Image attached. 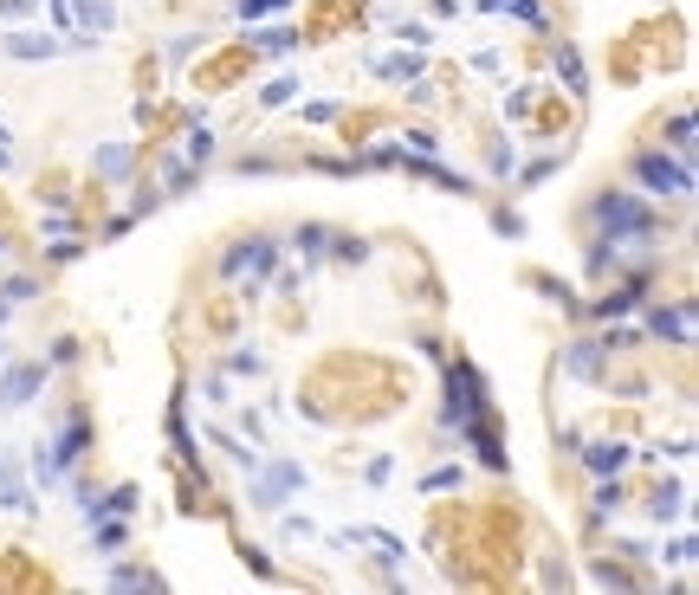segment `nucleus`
Returning a JSON list of instances; mask_svg holds the SVG:
<instances>
[{
  "instance_id": "19",
  "label": "nucleus",
  "mask_w": 699,
  "mask_h": 595,
  "mask_svg": "<svg viewBox=\"0 0 699 595\" xmlns=\"http://www.w3.org/2000/svg\"><path fill=\"white\" fill-rule=\"evenodd\" d=\"M479 7H492V13H518L525 26H544V7H538V0H479Z\"/></svg>"
},
{
  "instance_id": "26",
  "label": "nucleus",
  "mask_w": 699,
  "mask_h": 595,
  "mask_svg": "<svg viewBox=\"0 0 699 595\" xmlns=\"http://www.w3.org/2000/svg\"><path fill=\"white\" fill-rule=\"evenodd\" d=\"M395 39H402V46H428V26H421V20H395Z\"/></svg>"
},
{
  "instance_id": "36",
  "label": "nucleus",
  "mask_w": 699,
  "mask_h": 595,
  "mask_svg": "<svg viewBox=\"0 0 699 595\" xmlns=\"http://www.w3.org/2000/svg\"><path fill=\"white\" fill-rule=\"evenodd\" d=\"M39 292V285L33 279H7V304H26V298H33Z\"/></svg>"
},
{
  "instance_id": "21",
  "label": "nucleus",
  "mask_w": 699,
  "mask_h": 595,
  "mask_svg": "<svg viewBox=\"0 0 699 595\" xmlns=\"http://www.w3.org/2000/svg\"><path fill=\"white\" fill-rule=\"evenodd\" d=\"M292 98H298V78H272V85L259 91V104H272V110H279V104H292Z\"/></svg>"
},
{
  "instance_id": "33",
  "label": "nucleus",
  "mask_w": 699,
  "mask_h": 595,
  "mask_svg": "<svg viewBox=\"0 0 699 595\" xmlns=\"http://www.w3.org/2000/svg\"><path fill=\"white\" fill-rule=\"evenodd\" d=\"M188 162H214V130H195V143H188Z\"/></svg>"
},
{
  "instance_id": "22",
  "label": "nucleus",
  "mask_w": 699,
  "mask_h": 595,
  "mask_svg": "<svg viewBox=\"0 0 699 595\" xmlns=\"http://www.w3.org/2000/svg\"><path fill=\"white\" fill-rule=\"evenodd\" d=\"M227 369H233V376H266V356H259V350H240V356H227Z\"/></svg>"
},
{
  "instance_id": "20",
  "label": "nucleus",
  "mask_w": 699,
  "mask_h": 595,
  "mask_svg": "<svg viewBox=\"0 0 699 595\" xmlns=\"http://www.w3.org/2000/svg\"><path fill=\"white\" fill-rule=\"evenodd\" d=\"M111 589H162L156 570H111Z\"/></svg>"
},
{
  "instance_id": "8",
  "label": "nucleus",
  "mask_w": 699,
  "mask_h": 595,
  "mask_svg": "<svg viewBox=\"0 0 699 595\" xmlns=\"http://www.w3.org/2000/svg\"><path fill=\"white\" fill-rule=\"evenodd\" d=\"M628 460H635V447H622V440H596V447H583V466L596 479H622Z\"/></svg>"
},
{
  "instance_id": "31",
  "label": "nucleus",
  "mask_w": 699,
  "mask_h": 595,
  "mask_svg": "<svg viewBox=\"0 0 699 595\" xmlns=\"http://www.w3.org/2000/svg\"><path fill=\"white\" fill-rule=\"evenodd\" d=\"M389 473H395V460H389V453H376V460L363 466V479H369V486H389Z\"/></svg>"
},
{
  "instance_id": "2",
  "label": "nucleus",
  "mask_w": 699,
  "mask_h": 595,
  "mask_svg": "<svg viewBox=\"0 0 699 595\" xmlns=\"http://www.w3.org/2000/svg\"><path fill=\"white\" fill-rule=\"evenodd\" d=\"M85 447H91V414L85 408H72L65 414V427L59 434L46 440V447H39V460H33V473H39V486H65V473H72L78 460H85Z\"/></svg>"
},
{
  "instance_id": "13",
  "label": "nucleus",
  "mask_w": 699,
  "mask_h": 595,
  "mask_svg": "<svg viewBox=\"0 0 699 595\" xmlns=\"http://www.w3.org/2000/svg\"><path fill=\"white\" fill-rule=\"evenodd\" d=\"M91 524H98V531H91V550H104V557H117V550L130 544V524H117L111 511H104V518H91Z\"/></svg>"
},
{
  "instance_id": "24",
  "label": "nucleus",
  "mask_w": 699,
  "mask_h": 595,
  "mask_svg": "<svg viewBox=\"0 0 699 595\" xmlns=\"http://www.w3.org/2000/svg\"><path fill=\"white\" fill-rule=\"evenodd\" d=\"M460 486V466H434L428 479H421V492H454Z\"/></svg>"
},
{
  "instance_id": "23",
  "label": "nucleus",
  "mask_w": 699,
  "mask_h": 595,
  "mask_svg": "<svg viewBox=\"0 0 699 595\" xmlns=\"http://www.w3.org/2000/svg\"><path fill=\"white\" fill-rule=\"evenodd\" d=\"M324 246H331V227H298V253H311V259H318Z\"/></svg>"
},
{
  "instance_id": "16",
  "label": "nucleus",
  "mask_w": 699,
  "mask_h": 595,
  "mask_svg": "<svg viewBox=\"0 0 699 595\" xmlns=\"http://www.w3.org/2000/svg\"><path fill=\"white\" fill-rule=\"evenodd\" d=\"M130 162H136V149L130 143H111V149H98V156H91V169L111 175V182H123V175H130Z\"/></svg>"
},
{
  "instance_id": "11",
  "label": "nucleus",
  "mask_w": 699,
  "mask_h": 595,
  "mask_svg": "<svg viewBox=\"0 0 699 595\" xmlns=\"http://www.w3.org/2000/svg\"><path fill=\"white\" fill-rule=\"evenodd\" d=\"M0 505H13V511H26L33 505V492H26V473H20V460H0Z\"/></svg>"
},
{
  "instance_id": "12",
  "label": "nucleus",
  "mask_w": 699,
  "mask_h": 595,
  "mask_svg": "<svg viewBox=\"0 0 699 595\" xmlns=\"http://www.w3.org/2000/svg\"><path fill=\"white\" fill-rule=\"evenodd\" d=\"M78 7V20H85V39H104L117 26V13H111V0H72Z\"/></svg>"
},
{
  "instance_id": "17",
  "label": "nucleus",
  "mask_w": 699,
  "mask_h": 595,
  "mask_svg": "<svg viewBox=\"0 0 699 595\" xmlns=\"http://www.w3.org/2000/svg\"><path fill=\"white\" fill-rule=\"evenodd\" d=\"M369 72H376V78H408V85H415V78H421V52H395V59H369Z\"/></svg>"
},
{
  "instance_id": "10",
  "label": "nucleus",
  "mask_w": 699,
  "mask_h": 595,
  "mask_svg": "<svg viewBox=\"0 0 699 595\" xmlns=\"http://www.w3.org/2000/svg\"><path fill=\"white\" fill-rule=\"evenodd\" d=\"M648 330L654 337H674V343H693V304H661V311H648Z\"/></svg>"
},
{
  "instance_id": "28",
  "label": "nucleus",
  "mask_w": 699,
  "mask_h": 595,
  "mask_svg": "<svg viewBox=\"0 0 699 595\" xmlns=\"http://www.w3.org/2000/svg\"><path fill=\"white\" fill-rule=\"evenodd\" d=\"M272 7H292V0H233L240 20H259V13H272Z\"/></svg>"
},
{
  "instance_id": "6",
  "label": "nucleus",
  "mask_w": 699,
  "mask_h": 595,
  "mask_svg": "<svg viewBox=\"0 0 699 595\" xmlns=\"http://www.w3.org/2000/svg\"><path fill=\"white\" fill-rule=\"evenodd\" d=\"M221 272H227V279H240L246 292H259V285L279 272V240H240V246H227Z\"/></svg>"
},
{
  "instance_id": "18",
  "label": "nucleus",
  "mask_w": 699,
  "mask_h": 595,
  "mask_svg": "<svg viewBox=\"0 0 699 595\" xmlns=\"http://www.w3.org/2000/svg\"><path fill=\"white\" fill-rule=\"evenodd\" d=\"M253 46L279 59V52H292V46H298V33H292V26H259V33H253Z\"/></svg>"
},
{
  "instance_id": "5",
  "label": "nucleus",
  "mask_w": 699,
  "mask_h": 595,
  "mask_svg": "<svg viewBox=\"0 0 699 595\" xmlns=\"http://www.w3.org/2000/svg\"><path fill=\"white\" fill-rule=\"evenodd\" d=\"M292 492H305V466L298 460H259L253 466V492H246L253 511H279Z\"/></svg>"
},
{
  "instance_id": "30",
  "label": "nucleus",
  "mask_w": 699,
  "mask_h": 595,
  "mask_svg": "<svg viewBox=\"0 0 699 595\" xmlns=\"http://www.w3.org/2000/svg\"><path fill=\"white\" fill-rule=\"evenodd\" d=\"M408 149H415V156H441V136L434 130H408Z\"/></svg>"
},
{
  "instance_id": "29",
  "label": "nucleus",
  "mask_w": 699,
  "mask_h": 595,
  "mask_svg": "<svg viewBox=\"0 0 699 595\" xmlns=\"http://www.w3.org/2000/svg\"><path fill=\"white\" fill-rule=\"evenodd\" d=\"M305 117L311 123H337V117H344V104H337V98H318V104H305Z\"/></svg>"
},
{
  "instance_id": "3",
  "label": "nucleus",
  "mask_w": 699,
  "mask_h": 595,
  "mask_svg": "<svg viewBox=\"0 0 699 595\" xmlns=\"http://www.w3.org/2000/svg\"><path fill=\"white\" fill-rule=\"evenodd\" d=\"M635 182L648 188V195H693V169L687 156H667V149H641L635 156Z\"/></svg>"
},
{
  "instance_id": "4",
  "label": "nucleus",
  "mask_w": 699,
  "mask_h": 595,
  "mask_svg": "<svg viewBox=\"0 0 699 595\" xmlns=\"http://www.w3.org/2000/svg\"><path fill=\"white\" fill-rule=\"evenodd\" d=\"M589 214L609 220V240H622V233H635V240H654V233H661L654 207H648V201H635V195H622V188H615V195H602L596 207H589Z\"/></svg>"
},
{
  "instance_id": "25",
  "label": "nucleus",
  "mask_w": 699,
  "mask_h": 595,
  "mask_svg": "<svg viewBox=\"0 0 699 595\" xmlns=\"http://www.w3.org/2000/svg\"><path fill=\"white\" fill-rule=\"evenodd\" d=\"M557 72L570 78V91H589V85H583V59H577V52H570V46L557 52Z\"/></svg>"
},
{
  "instance_id": "15",
  "label": "nucleus",
  "mask_w": 699,
  "mask_h": 595,
  "mask_svg": "<svg viewBox=\"0 0 699 595\" xmlns=\"http://www.w3.org/2000/svg\"><path fill=\"white\" fill-rule=\"evenodd\" d=\"M680 511H687V486H661V492L648 498V518H654V524H674Z\"/></svg>"
},
{
  "instance_id": "35",
  "label": "nucleus",
  "mask_w": 699,
  "mask_h": 595,
  "mask_svg": "<svg viewBox=\"0 0 699 595\" xmlns=\"http://www.w3.org/2000/svg\"><path fill=\"white\" fill-rule=\"evenodd\" d=\"M661 557H667V563H693V537H674V544H667Z\"/></svg>"
},
{
  "instance_id": "32",
  "label": "nucleus",
  "mask_w": 699,
  "mask_h": 595,
  "mask_svg": "<svg viewBox=\"0 0 699 595\" xmlns=\"http://www.w3.org/2000/svg\"><path fill=\"white\" fill-rule=\"evenodd\" d=\"M596 511H602V518H609V511H622V486H609V479H602V486H596Z\"/></svg>"
},
{
  "instance_id": "1",
  "label": "nucleus",
  "mask_w": 699,
  "mask_h": 595,
  "mask_svg": "<svg viewBox=\"0 0 699 595\" xmlns=\"http://www.w3.org/2000/svg\"><path fill=\"white\" fill-rule=\"evenodd\" d=\"M441 421L460 427V440H473L486 466H505L499 440H492V427H486V382H479L473 363H454V369H447V414H441Z\"/></svg>"
},
{
  "instance_id": "38",
  "label": "nucleus",
  "mask_w": 699,
  "mask_h": 595,
  "mask_svg": "<svg viewBox=\"0 0 699 595\" xmlns=\"http://www.w3.org/2000/svg\"><path fill=\"white\" fill-rule=\"evenodd\" d=\"M7 162H13V156H7V143H0V169H7Z\"/></svg>"
},
{
  "instance_id": "27",
  "label": "nucleus",
  "mask_w": 699,
  "mask_h": 595,
  "mask_svg": "<svg viewBox=\"0 0 699 595\" xmlns=\"http://www.w3.org/2000/svg\"><path fill=\"white\" fill-rule=\"evenodd\" d=\"M674 149H680V156H693V110H680V117H674Z\"/></svg>"
},
{
  "instance_id": "39",
  "label": "nucleus",
  "mask_w": 699,
  "mask_h": 595,
  "mask_svg": "<svg viewBox=\"0 0 699 595\" xmlns=\"http://www.w3.org/2000/svg\"><path fill=\"white\" fill-rule=\"evenodd\" d=\"M0 253H7V240H0Z\"/></svg>"
},
{
  "instance_id": "7",
  "label": "nucleus",
  "mask_w": 699,
  "mask_h": 595,
  "mask_svg": "<svg viewBox=\"0 0 699 595\" xmlns=\"http://www.w3.org/2000/svg\"><path fill=\"white\" fill-rule=\"evenodd\" d=\"M39 389H46V363H7V376H0V408H26Z\"/></svg>"
},
{
  "instance_id": "14",
  "label": "nucleus",
  "mask_w": 699,
  "mask_h": 595,
  "mask_svg": "<svg viewBox=\"0 0 699 595\" xmlns=\"http://www.w3.org/2000/svg\"><path fill=\"white\" fill-rule=\"evenodd\" d=\"M602 356H609V343H577V350H570L564 356V369H570V376H602Z\"/></svg>"
},
{
  "instance_id": "37",
  "label": "nucleus",
  "mask_w": 699,
  "mask_h": 595,
  "mask_svg": "<svg viewBox=\"0 0 699 595\" xmlns=\"http://www.w3.org/2000/svg\"><path fill=\"white\" fill-rule=\"evenodd\" d=\"M7 311H13V304H7V298H0V324H7Z\"/></svg>"
},
{
  "instance_id": "9",
  "label": "nucleus",
  "mask_w": 699,
  "mask_h": 595,
  "mask_svg": "<svg viewBox=\"0 0 699 595\" xmlns=\"http://www.w3.org/2000/svg\"><path fill=\"white\" fill-rule=\"evenodd\" d=\"M0 52H7V59H59L65 39H52V33H7Z\"/></svg>"
},
{
  "instance_id": "34",
  "label": "nucleus",
  "mask_w": 699,
  "mask_h": 595,
  "mask_svg": "<svg viewBox=\"0 0 699 595\" xmlns=\"http://www.w3.org/2000/svg\"><path fill=\"white\" fill-rule=\"evenodd\" d=\"M104 511H136V486H117V492H104Z\"/></svg>"
}]
</instances>
